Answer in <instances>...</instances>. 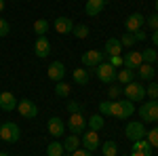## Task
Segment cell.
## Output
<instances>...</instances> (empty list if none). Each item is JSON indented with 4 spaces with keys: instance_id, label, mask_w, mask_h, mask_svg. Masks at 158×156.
<instances>
[{
    "instance_id": "7dc6e473",
    "label": "cell",
    "mask_w": 158,
    "mask_h": 156,
    "mask_svg": "<svg viewBox=\"0 0 158 156\" xmlns=\"http://www.w3.org/2000/svg\"><path fill=\"white\" fill-rule=\"evenodd\" d=\"M0 156H9V154H6V152H0Z\"/></svg>"
},
{
    "instance_id": "83f0119b",
    "label": "cell",
    "mask_w": 158,
    "mask_h": 156,
    "mask_svg": "<svg viewBox=\"0 0 158 156\" xmlns=\"http://www.w3.org/2000/svg\"><path fill=\"white\" fill-rule=\"evenodd\" d=\"M70 93H72V86H70L68 82L61 80V82L55 84V95H57V97H68Z\"/></svg>"
},
{
    "instance_id": "ffe728a7",
    "label": "cell",
    "mask_w": 158,
    "mask_h": 156,
    "mask_svg": "<svg viewBox=\"0 0 158 156\" xmlns=\"http://www.w3.org/2000/svg\"><path fill=\"white\" fill-rule=\"evenodd\" d=\"M137 76L141 78V80H152L154 76H156V70H154V65L152 63H141L139 68H137Z\"/></svg>"
},
{
    "instance_id": "3957f363",
    "label": "cell",
    "mask_w": 158,
    "mask_h": 156,
    "mask_svg": "<svg viewBox=\"0 0 158 156\" xmlns=\"http://www.w3.org/2000/svg\"><path fill=\"white\" fill-rule=\"evenodd\" d=\"M21 137V129L15 122H2L0 124V139L6 144H17Z\"/></svg>"
},
{
    "instance_id": "681fc988",
    "label": "cell",
    "mask_w": 158,
    "mask_h": 156,
    "mask_svg": "<svg viewBox=\"0 0 158 156\" xmlns=\"http://www.w3.org/2000/svg\"><path fill=\"white\" fill-rule=\"evenodd\" d=\"M15 2H17V0H15Z\"/></svg>"
},
{
    "instance_id": "30bf717a",
    "label": "cell",
    "mask_w": 158,
    "mask_h": 156,
    "mask_svg": "<svg viewBox=\"0 0 158 156\" xmlns=\"http://www.w3.org/2000/svg\"><path fill=\"white\" fill-rule=\"evenodd\" d=\"M146 23V17L141 15V13H133V15H129L127 17V21H124V27H127V32L129 34H135L137 30H141Z\"/></svg>"
},
{
    "instance_id": "f907efd6",
    "label": "cell",
    "mask_w": 158,
    "mask_h": 156,
    "mask_svg": "<svg viewBox=\"0 0 158 156\" xmlns=\"http://www.w3.org/2000/svg\"><path fill=\"white\" fill-rule=\"evenodd\" d=\"M101 156H103V154H101Z\"/></svg>"
},
{
    "instance_id": "52a82bcc",
    "label": "cell",
    "mask_w": 158,
    "mask_h": 156,
    "mask_svg": "<svg viewBox=\"0 0 158 156\" xmlns=\"http://www.w3.org/2000/svg\"><path fill=\"white\" fill-rule=\"evenodd\" d=\"M68 129L72 135H82L86 129V118L80 114V112H76V114H70V118H68Z\"/></svg>"
},
{
    "instance_id": "44dd1931",
    "label": "cell",
    "mask_w": 158,
    "mask_h": 156,
    "mask_svg": "<svg viewBox=\"0 0 158 156\" xmlns=\"http://www.w3.org/2000/svg\"><path fill=\"white\" fill-rule=\"evenodd\" d=\"M80 148V135H68L65 137V141H63V150L68 152V154H72V152H76Z\"/></svg>"
},
{
    "instance_id": "1f68e13d",
    "label": "cell",
    "mask_w": 158,
    "mask_h": 156,
    "mask_svg": "<svg viewBox=\"0 0 158 156\" xmlns=\"http://www.w3.org/2000/svg\"><path fill=\"white\" fill-rule=\"evenodd\" d=\"M72 34H74L76 38H86V36H89V25H85V23H80V25H74Z\"/></svg>"
},
{
    "instance_id": "ba28073f",
    "label": "cell",
    "mask_w": 158,
    "mask_h": 156,
    "mask_svg": "<svg viewBox=\"0 0 158 156\" xmlns=\"http://www.w3.org/2000/svg\"><path fill=\"white\" fill-rule=\"evenodd\" d=\"M17 110H19V114L23 116V118H27V120H32V118H36L38 116V108H36V103L32 101V99H21L19 103H17Z\"/></svg>"
},
{
    "instance_id": "4dcf8cb0",
    "label": "cell",
    "mask_w": 158,
    "mask_h": 156,
    "mask_svg": "<svg viewBox=\"0 0 158 156\" xmlns=\"http://www.w3.org/2000/svg\"><path fill=\"white\" fill-rule=\"evenodd\" d=\"M141 57H143V63H152L154 65V61L158 59V53L154 48H146V51H141Z\"/></svg>"
},
{
    "instance_id": "ee69618b",
    "label": "cell",
    "mask_w": 158,
    "mask_h": 156,
    "mask_svg": "<svg viewBox=\"0 0 158 156\" xmlns=\"http://www.w3.org/2000/svg\"><path fill=\"white\" fill-rule=\"evenodd\" d=\"M131 156H152V152H131Z\"/></svg>"
},
{
    "instance_id": "5b68a950",
    "label": "cell",
    "mask_w": 158,
    "mask_h": 156,
    "mask_svg": "<svg viewBox=\"0 0 158 156\" xmlns=\"http://www.w3.org/2000/svg\"><path fill=\"white\" fill-rule=\"evenodd\" d=\"M122 95H127V99L129 101H141L143 97H146V86L141 82H129V84H124V89H122Z\"/></svg>"
},
{
    "instance_id": "bcb514c9",
    "label": "cell",
    "mask_w": 158,
    "mask_h": 156,
    "mask_svg": "<svg viewBox=\"0 0 158 156\" xmlns=\"http://www.w3.org/2000/svg\"><path fill=\"white\" fill-rule=\"evenodd\" d=\"M154 13H158V0L154 2Z\"/></svg>"
},
{
    "instance_id": "60d3db41",
    "label": "cell",
    "mask_w": 158,
    "mask_h": 156,
    "mask_svg": "<svg viewBox=\"0 0 158 156\" xmlns=\"http://www.w3.org/2000/svg\"><path fill=\"white\" fill-rule=\"evenodd\" d=\"M72 156H93L89 150H85V148H78L76 152H72Z\"/></svg>"
},
{
    "instance_id": "8992f818",
    "label": "cell",
    "mask_w": 158,
    "mask_h": 156,
    "mask_svg": "<svg viewBox=\"0 0 158 156\" xmlns=\"http://www.w3.org/2000/svg\"><path fill=\"white\" fill-rule=\"evenodd\" d=\"M124 135H127L131 141H139V139H146L148 129L143 127V122H141V120H133V122H129V124H127Z\"/></svg>"
},
{
    "instance_id": "d4e9b609",
    "label": "cell",
    "mask_w": 158,
    "mask_h": 156,
    "mask_svg": "<svg viewBox=\"0 0 158 156\" xmlns=\"http://www.w3.org/2000/svg\"><path fill=\"white\" fill-rule=\"evenodd\" d=\"M63 144H59V141H51L49 145H47V156H63Z\"/></svg>"
},
{
    "instance_id": "6da1fadb",
    "label": "cell",
    "mask_w": 158,
    "mask_h": 156,
    "mask_svg": "<svg viewBox=\"0 0 158 156\" xmlns=\"http://www.w3.org/2000/svg\"><path fill=\"white\" fill-rule=\"evenodd\" d=\"M135 112V103L129 99H116L112 101V116H116L118 120H127L131 118Z\"/></svg>"
},
{
    "instance_id": "ab89813d",
    "label": "cell",
    "mask_w": 158,
    "mask_h": 156,
    "mask_svg": "<svg viewBox=\"0 0 158 156\" xmlns=\"http://www.w3.org/2000/svg\"><path fill=\"white\" fill-rule=\"evenodd\" d=\"M68 112H72V114H76V112H82V106H80L78 101H68Z\"/></svg>"
},
{
    "instance_id": "74e56055",
    "label": "cell",
    "mask_w": 158,
    "mask_h": 156,
    "mask_svg": "<svg viewBox=\"0 0 158 156\" xmlns=\"http://www.w3.org/2000/svg\"><path fill=\"white\" fill-rule=\"evenodd\" d=\"M146 23L152 27V30H158V13H152L150 17H146Z\"/></svg>"
},
{
    "instance_id": "9a60e30c",
    "label": "cell",
    "mask_w": 158,
    "mask_h": 156,
    "mask_svg": "<svg viewBox=\"0 0 158 156\" xmlns=\"http://www.w3.org/2000/svg\"><path fill=\"white\" fill-rule=\"evenodd\" d=\"M47 129L53 137H61L63 133H65V122L59 118V116H51L49 122H47Z\"/></svg>"
},
{
    "instance_id": "d6986e66",
    "label": "cell",
    "mask_w": 158,
    "mask_h": 156,
    "mask_svg": "<svg viewBox=\"0 0 158 156\" xmlns=\"http://www.w3.org/2000/svg\"><path fill=\"white\" fill-rule=\"evenodd\" d=\"M122 48H124V47L120 44V40H118V38H110V40H106L103 55H106V57H112V55H120Z\"/></svg>"
},
{
    "instance_id": "ac0fdd59",
    "label": "cell",
    "mask_w": 158,
    "mask_h": 156,
    "mask_svg": "<svg viewBox=\"0 0 158 156\" xmlns=\"http://www.w3.org/2000/svg\"><path fill=\"white\" fill-rule=\"evenodd\" d=\"M103 6H106V0H86L85 13L89 17H97L99 13L103 11Z\"/></svg>"
},
{
    "instance_id": "4316f807",
    "label": "cell",
    "mask_w": 158,
    "mask_h": 156,
    "mask_svg": "<svg viewBox=\"0 0 158 156\" xmlns=\"http://www.w3.org/2000/svg\"><path fill=\"white\" fill-rule=\"evenodd\" d=\"M49 30H51V23L47 21V19H38V21H34V32H36L38 36H44Z\"/></svg>"
},
{
    "instance_id": "8d00e7d4",
    "label": "cell",
    "mask_w": 158,
    "mask_h": 156,
    "mask_svg": "<svg viewBox=\"0 0 158 156\" xmlns=\"http://www.w3.org/2000/svg\"><path fill=\"white\" fill-rule=\"evenodd\" d=\"M9 32H11V25H9V21L0 17V38H4Z\"/></svg>"
},
{
    "instance_id": "9c48e42d",
    "label": "cell",
    "mask_w": 158,
    "mask_h": 156,
    "mask_svg": "<svg viewBox=\"0 0 158 156\" xmlns=\"http://www.w3.org/2000/svg\"><path fill=\"white\" fill-rule=\"evenodd\" d=\"M80 144L85 145V150H89V152H93V150H97L99 145H101V141H99V135L97 131H85L82 135H80Z\"/></svg>"
},
{
    "instance_id": "b9f144b4",
    "label": "cell",
    "mask_w": 158,
    "mask_h": 156,
    "mask_svg": "<svg viewBox=\"0 0 158 156\" xmlns=\"http://www.w3.org/2000/svg\"><path fill=\"white\" fill-rule=\"evenodd\" d=\"M133 36H135V40H137V42H141V40H146V38H148L143 30H137V32H135Z\"/></svg>"
},
{
    "instance_id": "603a6c76",
    "label": "cell",
    "mask_w": 158,
    "mask_h": 156,
    "mask_svg": "<svg viewBox=\"0 0 158 156\" xmlns=\"http://www.w3.org/2000/svg\"><path fill=\"white\" fill-rule=\"evenodd\" d=\"M135 80V72L133 70H118V78H116V82L118 84H129V82H133Z\"/></svg>"
},
{
    "instance_id": "f35d334b",
    "label": "cell",
    "mask_w": 158,
    "mask_h": 156,
    "mask_svg": "<svg viewBox=\"0 0 158 156\" xmlns=\"http://www.w3.org/2000/svg\"><path fill=\"white\" fill-rule=\"evenodd\" d=\"M108 63H110V65H114V68H120L122 63H124V59H122V55H112Z\"/></svg>"
},
{
    "instance_id": "7c38bea8",
    "label": "cell",
    "mask_w": 158,
    "mask_h": 156,
    "mask_svg": "<svg viewBox=\"0 0 158 156\" xmlns=\"http://www.w3.org/2000/svg\"><path fill=\"white\" fill-rule=\"evenodd\" d=\"M47 74H49V78L53 82H61L65 78V65H63V61H51Z\"/></svg>"
},
{
    "instance_id": "7bdbcfd3",
    "label": "cell",
    "mask_w": 158,
    "mask_h": 156,
    "mask_svg": "<svg viewBox=\"0 0 158 156\" xmlns=\"http://www.w3.org/2000/svg\"><path fill=\"white\" fill-rule=\"evenodd\" d=\"M152 44H156V47H158V30L152 32Z\"/></svg>"
},
{
    "instance_id": "277c9868",
    "label": "cell",
    "mask_w": 158,
    "mask_h": 156,
    "mask_svg": "<svg viewBox=\"0 0 158 156\" xmlns=\"http://www.w3.org/2000/svg\"><path fill=\"white\" fill-rule=\"evenodd\" d=\"M137 114H139L141 122H156L158 120V99H150L146 103H141Z\"/></svg>"
},
{
    "instance_id": "e0dca14e",
    "label": "cell",
    "mask_w": 158,
    "mask_h": 156,
    "mask_svg": "<svg viewBox=\"0 0 158 156\" xmlns=\"http://www.w3.org/2000/svg\"><path fill=\"white\" fill-rule=\"evenodd\" d=\"M0 108L4 110V112H13V110L17 108V97L9 93V91H4V93H0Z\"/></svg>"
},
{
    "instance_id": "d590c367",
    "label": "cell",
    "mask_w": 158,
    "mask_h": 156,
    "mask_svg": "<svg viewBox=\"0 0 158 156\" xmlns=\"http://www.w3.org/2000/svg\"><path fill=\"white\" fill-rule=\"evenodd\" d=\"M99 114H101V116H112V101H110V99H106V101L99 103Z\"/></svg>"
},
{
    "instance_id": "e575fe53",
    "label": "cell",
    "mask_w": 158,
    "mask_h": 156,
    "mask_svg": "<svg viewBox=\"0 0 158 156\" xmlns=\"http://www.w3.org/2000/svg\"><path fill=\"white\" fill-rule=\"evenodd\" d=\"M146 95H150V99H158V82L150 80V84L146 86Z\"/></svg>"
},
{
    "instance_id": "f1b7e54d",
    "label": "cell",
    "mask_w": 158,
    "mask_h": 156,
    "mask_svg": "<svg viewBox=\"0 0 158 156\" xmlns=\"http://www.w3.org/2000/svg\"><path fill=\"white\" fill-rule=\"evenodd\" d=\"M133 152H152V145L148 139H139V141H133Z\"/></svg>"
},
{
    "instance_id": "8fae6325",
    "label": "cell",
    "mask_w": 158,
    "mask_h": 156,
    "mask_svg": "<svg viewBox=\"0 0 158 156\" xmlns=\"http://www.w3.org/2000/svg\"><path fill=\"white\" fill-rule=\"evenodd\" d=\"M103 59H106L103 51H85L82 53V63H85L86 68H97Z\"/></svg>"
},
{
    "instance_id": "2e32d148",
    "label": "cell",
    "mask_w": 158,
    "mask_h": 156,
    "mask_svg": "<svg viewBox=\"0 0 158 156\" xmlns=\"http://www.w3.org/2000/svg\"><path fill=\"white\" fill-rule=\"evenodd\" d=\"M53 27H55V32H57V34H72L74 21L70 19V17H57V19H55V23H53Z\"/></svg>"
},
{
    "instance_id": "7a4b0ae2",
    "label": "cell",
    "mask_w": 158,
    "mask_h": 156,
    "mask_svg": "<svg viewBox=\"0 0 158 156\" xmlns=\"http://www.w3.org/2000/svg\"><path fill=\"white\" fill-rule=\"evenodd\" d=\"M95 74H97L99 80L106 82V84H114L116 78H118V70H116L114 65H110L108 61H101L97 68H95Z\"/></svg>"
},
{
    "instance_id": "f6af8a7d",
    "label": "cell",
    "mask_w": 158,
    "mask_h": 156,
    "mask_svg": "<svg viewBox=\"0 0 158 156\" xmlns=\"http://www.w3.org/2000/svg\"><path fill=\"white\" fill-rule=\"evenodd\" d=\"M4 2H6V0H0V13L4 11Z\"/></svg>"
},
{
    "instance_id": "484cf974",
    "label": "cell",
    "mask_w": 158,
    "mask_h": 156,
    "mask_svg": "<svg viewBox=\"0 0 158 156\" xmlns=\"http://www.w3.org/2000/svg\"><path fill=\"white\" fill-rule=\"evenodd\" d=\"M99 148H101V154L103 156H116L118 154V145L114 144V141H103Z\"/></svg>"
},
{
    "instance_id": "5bb4252c",
    "label": "cell",
    "mask_w": 158,
    "mask_h": 156,
    "mask_svg": "<svg viewBox=\"0 0 158 156\" xmlns=\"http://www.w3.org/2000/svg\"><path fill=\"white\" fill-rule=\"evenodd\" d=\"M34 55L40 57V59H44V57H49L51 55V42L47 36H38L36 42H34Z\"/></svg>"
},
{
    "instance_id": "7402d4cb",
    "label": "cell",
    "mask_w": 158,
    "mask_h": 156,
    "mask_svg": "<svg viewBox=\"0 0 158 156\" xmlns=\"http://www.w3.org/2000/svg\"><path fill=\"white\" fill-rule=\"evenodd\" d=\"M103 116L101 114H93V116H89L86 120V129H91V131H99V129H103Z\"/></svg>"
},
{
    "instance_id": "cb8c5ba5",
    "label": "cell",
    "mask_w": 158,
    "mask_h": 156,
    "mask_svg": "<svg viewBox=\"0 0 158 156\" xmlns=\"http://www.w3.org/2000/svg\"><path fill=\"white\" fill-rule=\"evenodd\" d=\"M72 78H74V82L76 84H86L89 82V72H86L85 68H76L72 74Z\"/></svg>"
},
{
    "instance_id": "836d02e7",
    "label": "cell",
    "mask_w": 158,
    "mask_h": 156,
    "mask_svg": "<svg viewBox=\"0 0 158 156\" xmlns=\"http://www.w3.org/2000/svg\"><path fill=\"white\" fill-rule=\"evenodd\" d=\"M118 40H120V44L122 47H127V48H131L135 44V42H137V40H135V36L133 34H129V32H127V34H122L120 38H118Z\"/></svg>"
},
{
    "instance_id": "f546056e",
    "label": "cell",
    "mask_w": 158,
    "mask_h": 156,
    "mask_svg": "<svg viewBox=\"0 0 158 156\" xmlns=\"http://www.w3.org/2000/svg\"><path fill=\"white\" fill-rule=\"evenodd\" d=\"M122 95V86L120 84H110V89H108V97H110V101H116L118 97Z\"/></svg>"
},
{
    "instance_id": "d6a6232c",
    "label": "cell",
    "mask_w": 158,
    "mask_h": 156,
    "mask_svg": "<svg viewBox=\"0 0 158 156\" xmlns=\"http://www.w3.org/2000/svg\"><path fill=\"white\" fill-rule=\"evenodd\" d=\"M146 139L150 141L152 148H158V127H154V129H150V131H148Z\"/></svg>"
},
{
    "instance_id": "c3c4849f",
    "label": "cell",
    "mask_w": 158,
    "mask_h": 156,
    "mask_svg": "<svg viewBox=\"0 0 158 156\" xmlns=\"http://www.w3.org/2000/svg\"><path fill=\"white\" fill-rule=\"evenodd\" d=\"M0 141H2V139H0Z\"/></svg>"
},
{
    "instance_id": "4fadbf2b",
    "label": "cell",
    "mask_w": 158,
    "mask_h": 156,
    "mask_svg": "<svg viewBox=\"0 0 158 156\" xmlns=\"http://www.w3.org/2000/svg\"><path fill=\"white\" fill-rule=\"evenodd\" d=\"M122 59H124V63H122V65H124L127 70H133V72L139 68V65H141V63H143L141 51H129V53H127Z\"/></svg>"
}]
</instances>
